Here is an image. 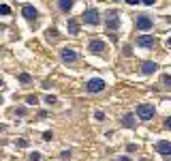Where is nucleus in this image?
I'll list each match as a JSON object with an SVG mask.
<instances>
[{"instance_id": "1", "label": "nucleus", "mask_w": 171, "mask_h": 161, "mask_svg": "<svg viewBox=\"0 0 171 161\" xmlns=\"http://www.w3.org/2000/svg\"><path fill=\"white\" fill-rule=\"evenodd\" d=\"M105 26H107L109 30H118V28H120V13L116 11V9L105 11Z\"/></svg>"}, {"instance_id": "2", "label": "nucleus", "mask_w": 171, "mask_h": 161, "mask_svg": "<svg viewBox=\"0 0 171 161\" xmlns=\"http://www.w3.org/2000/svg\"><path fill=\"white\" fill-rule=\"evenodd\" d=\"M81 19H84L86 24H90V26H96L98 22H101V13H98L94 7H90V9H86V11H84Z\"/></svg>"}, {"instance_id": "3", "label": "nucleus", "mask_w": 171, "mask_h": 161, "mask_svg": "<svg viewBox=\"0 0 171 161\" xmlns=\"http://www.w3.org/2000/svg\"><path fill=\"white\" fill-rule=\"evenodd\" d=\"M135 26H137V30L148 32V30H152L154 22H152V17H150V15H137V17H135Z\"/></svg>"}, {"instance_id": "4", "label": "nucleus", "mask_w": 171, "mask_h": 161, "mask_svg": "<svg viewBox=\"0 0 171 161\" xmlns=\"http://www.w3.org/2000/svg\"><path fill=\"white\" fill-rule=\"evenodd\" d=\"M105 90V82L101 80V77H92L88 84H86V92H90V95H94V92H103Z\"/></svg>"}, {"instance_id": "5", "label": "nucleus", "mask_w": 171, "mask_h": 161, "mask_svg": "<svg viewBox=\"0 0 171 161\" xmlns=\"http://www.w3.org/2000/svg\"><path fill=\"white\" fill-rule=\"evenodd\" d=\"M137 116H139L141 120H150V118L154 116V108L148 105V103H141V105H137Z\"/></svg>"}, {"instance_id": "6", "label": "nucleus", "mask_w": 171, "mask_h": 161, "mask_svg": "<svg viewBox=\"0 0 171 161\" xmlns=\"http://www.w3.org/2000/svg\"><path fill=\"white\" fill-rule=\"evenodd\" d=\"M22 15H24L26 19L32 22V19H37V17H39V11L32 7V4H24V7H22Z\"/></svg>"}, {"instance_id": "7", "label": "nucleus", "mask_w": 171, "mask_h": 161, "mask_svg": "<svg viewBox=\"0 0 171 161\" xmlns=\"http://www.w3.org/2000/svg\"><path fill=\"white\" fill-rule=\"evenodd\" d=\"M90 52H92V54H103V52H105V43H103V39H94V41H90Z\"/></svg>"}, {"instance_id": "8", "label": "nucleus", "mask_w": 171, "mask_h": 161, "mask_svg": "<svg viewBox=\"0 0 171 161\" xmlns=\"http://www.w3.org/2000/svg\"><path fill=\"white\" fill-rule=\"evenodd\" d=\"M60 56H62V60H64V62H75V60H77V52L69 50V47H64V50L60 52Z\"/></svg>"}, {"instance_id": "9", "label": "nucleus", "mask_w": 171, "mask_h": 161, "mask_svg": "<svg viewBox=\"0 0 171 161\" xmlns=\"http://www.w3.org/2000/svg\"><path fill=\"white\" fill-rule=\"evenodd\" d=\"M156 150H158L160 155L169 157V155H171V142H165V140H163V142H158V144H156Z\"/></svg>"}, {"instance_id": "10", "label": "nucleus", "mask_w": 171, "mask_h": 161, "mask_svg": "<svg viewBox=\"0 0 171 161\" xmlns=\"http://www.w3.org/2000/svg\"><path fill=\"white\" fill-rule=\"evenodd\" d=\"M137 45L150 50V47H154V39H152V37H137Z\"/></svg>"}, {"instance_id": "11", "label": "nucleus", "mask_w": 171, "mask_h": 161, "mask_svg": "<svg viewBox=\"0 0 171 161\" xmlns=\"http://www.w3.org/2000/svg\"><path fill=\"white\" fill-rule=\"evenodd\" d=\"M156 69H158V67H156V62H143V64H141V73L143 75H150V73H154V71H156Z\"/></svg>"}, {"instance_id": "12", "label": "nucleus", "mask_w": 171, "mask_h": 161, "mask_svg": "<svg viewBox=\"0 0 171 161\" xmlns=\"http://www.w3.org/2000/svg\"><path fill=\"white\" fill-rule=\"evenodd\" d=\"M120 123H122L124 127H128V129H133L135 127V116L133 114H124L122 118H120Z\"/></svg>"}, {"instance_id": "13", "label": "nucleus", "mask_w": 171, "mask_h": 161, "mask_svg": "<svg viewBox=\"0 0 171 161\" xmlns=\"http://www.w3.org/2000/svg\"><path fill=\"white\" fill-rule=\"evenodd\" d=\"M75 4V0H58V9L60 11H71Z\"/></svg>"}, {"instance_id": "14", "label": "nucleus", "mask_w": 171, "mask_h": 161, "mask_svg": "<svg viewBox=\"0 0 171 161\" xmlns=\"http://www.w3.org/2000/svg\"><path fill=\"white\" fill-rule=\"evenodd\" d=\"M66 28H69V32H71V35H77V32H79V24H77V19H69Z\"/></svg>"}, {"instance_id": "15", "label": "nucleus", "mask_w": 171, "mask_h": 161, "mask_svg": "<svg viewBox=\"0 0 171 161\" xmlns=\"http://www.w3.org/2000/svg\"><path fill=\"white\" fill-rule=\"evenodd\" d=\"M19 82H22V84H30V82H32V77H30L28 73H19Z\"/></svg>"}, {"instance_id": "16", "label": "nucleus", "mask_w": 171, "mask_h": 161, "mask_svg": "<svg viewBox=\"0 0 171 161\" xmlns=\"http://www.w3.org/2000/svg\"><path fill=\"white\" fill-rule=\"evenodd\" d=\"M41 159H43L41 153H30V161H41Z\"/></svg>"}, {"instance_id": "17", "label": "nucleus", "mask_w": 171, "mask_h": 161, "mask_svg": "<svg viewBox=\"0 0 171 161\" xmlns=\"http://www.w3.org/2000/svg\"><path fill=\"white\" fill-rule=\"evenodd\" d=\"M15 144H17V146H19V148H26V146H28V142H26L24 137H19V140H17V142H15Z\"/></svg>"}, {"instance_id": "18", "label": "nucleus", "mask_w": 171, "mask_h": 161, "mask_svg": "<svg viewBox=\"0 0 171 161\" xmlns=\"http://www.w3.org/2000/svg\"><path fill=\"white\" fill-rule=\"evenodd\" d=\"M94 118H96V120H105V114H103L101 110H96L94 112Z\"/></svg>"}, {"instance_id": "19", "label": "nucleus", "mask_w": 171, "mask_h": 161, "mask_svg": "<svg viewBox=\"0 0 171 161\" xmlns=\"http://www.w3.org/2000/svg\"><path fill=\"white\" fill-rule=\"evenodd\" d=\"M56 37H58V32H56L54 28H51V30H47V39H56Z\"/></svg>"}, {"instance_id": "20", "label": "nucleus", "mask_w": 171, "mask_h": 161, "mask_svg": "<svg viewBox=\"0 0 171 161\" xmlns=\"http://www.w3.org/2000/svg\"><path fill=\"white\" fill-rule=\"evenodd\" d=\"M45 101H47L49 105H54V103H56V97H54V95H47V97H45Z\"/></svg>"}, {"instance_id": "21", "label": "nucleus", "mask_w": 171, "mask_h": 161, "mask_svg": "<svg viewBox=\"0 0 171 161\" xmlns=\"http://www.w3.org/2000/svg\"><path fill=\"white\" fill-rule=\"evenodd\" d=\"M0 11H2V15H9V11H11V9H9L7 4H2V7H0Z\"/></svg>"}, {"instance_id": "22", "label": "nucleus", "mask_w": 171, "mask_h": 161, "mask_svg": "<svg viewBox=\"0 0 171 161\" xmlns=\"http://www.w3.org/2000/svg\"><path fill=\"white\" fill-rule=\"evenodd\" d=\"M163 82H165V86L171 88V77H169V75H165V77H163Z\"/></svg>"}, {"instance_id": "23", "label": "nucleus", "mask_w": 171, "mask_h": 161, "mask_svg": "<svg viewBox=\"0 0 171 161\" xmlns=\"http://www.w3.org/2000/svg\"><path fill=\"white\" fill-rule=\"evenodd\" d=\"M71 157V150H62V159H69Z\"/></svg>"}, {"instance_id": "24", "label": "nucleus", "mask_w": 171, "mask_h": 161, "mask_svg": "<svg viewBox=\"0 0 171 161\" xmlns=\"http://www.w3.org/2000/svg\"><path fill=\"white\" fill-rule=\"evenodd\" d=\"M165 127H167V129H171V116H167V120H165Z\"/></svg>"}, {"instance_id": "25", "label": "nucleus", "mask_w": 171, "mask_h": 161, "mask_svg": "<svg viewBox=\"0 0 171 161\" xmlns=\"http://www.w3.org/2000/svg\"><path fill=\"white\" fill-rule=\"evenodd\" d=\"M141 2H143V4H154L156 0H141Z\"/></svg>"}, {"instance_id": "26", "label": "nucleus", "mask_w": 171, "mask_h": 161, "mask_svg": "<svg viewBox=\"0 0 171 161\" xmlns=\"http://www.w3.org/2000/svg\"><path fill=\"white\" fill-rule=\"evenodd\" d=\"M118 161H131V157H118Z\"/></svg>"}, {"instance_id": "27", "label": "nucleus", "mask_w": 171, "mask_h": 161, "mask_svg": "<svg viewBox=\"0 0 171 161\" xmlns=\"http://www.w3.org/2000/svg\"><path fill=\"white\" fill-rule=\"evenodd\" d=\"M128 4H137V2H141V0H126Z\"/></svg>"}, {"instance_id": "28", "label": "nucleus", "mask_w": 171, "mask_h": 161, "mask_svg": "<svg viewBox=\"0 0 171 161\" xmlns=\"http://www.w3.org/2000/svg\"><path fill=\"white\" fill-rule=\"evenodd\" d=\"M167 43H169V45H171V37H169V41H167Z\"/></svg>"}]
</instances>
